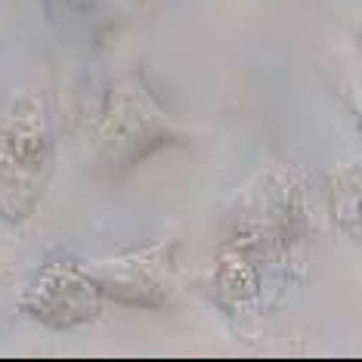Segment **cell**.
Wrapping results in <instances>:
<instances>
[{
  "mask_svg": "<svg viewBox=\"0 0 362 362\" xmlns=\"http://www.w3.org/2000/svg\"><path fill=\"white\" fill-rule=\"evenodd\" d=\"M53 161V139L44 103L19 96L0 121V214L22 220L44 192Z\"/></svg>",
  "mask_w": 362,
  "mask_h": 362,
  "instance_id": "1",
  "label": "cell"
},
{
  "mask_svg": "<svg viewBox=\"0 0 362 362\" xmlns=\"http://www.w3.org/2000/svg\"><path fill=\"white\" fill-rule=\"evenodd\" d=\"M183 139L186 130L164 115L143 78H127L105 100L100 127H96V155L105 170L121 174L143 161L149 152L183 143Z\"/></svg>",
  "mask_w": 362,
  "mask_h": 362,
  "instance_id": "2",
  "label": "cell"
},
{
  "mask_svg": "<svg viewBox=\"0 0 362 362\" xmlns=\"http://www.w3.org/2000/svg\"><path fill=\"white\" fill-rule=\"evenodd\" d=\"M174 251V242H158L143 251L121 254V257L81 263V269L105 298H115L118 303H127V307L158 310L168 307L170 298L177 294Z\"/></svg>",
  "mask_w": 362,
  "mask_h": 362,
  "instance_id": "3",
  "label": "cell"
},
{
  "mask_svg": "<svg viewBox=\"0 0 362 362\" xmlns=\"http://www.w3.org/2000/svg\"><path fill=\"white\" fill-rule=\"evenodd\" d=\"M100 288L90 282L81 263H50L28 288L22 307L40 322L69 328L93 319L100 313Z\"/></svg>",
  "mask_w": 362,
  "mask_h": 362,
  "instance_id": "4",
  "label": "cell"
}]
</instances>
